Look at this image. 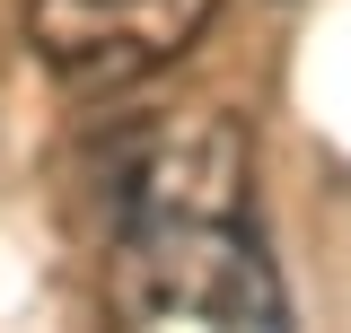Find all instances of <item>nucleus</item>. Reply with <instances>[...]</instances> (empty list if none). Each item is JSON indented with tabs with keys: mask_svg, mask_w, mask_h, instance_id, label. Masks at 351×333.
<instances>
[{
	"mask_svg": "<svg viewBox=\"0 0 351 333\" xmlns=\"http://www.w3.org/2000/svg\"><path fill=\"white\" fill-rule=\"evenodd\" d=\"M246 123L219 106H167L97 123L71 149V210L97 237H123L141 219H237L246 210Z\"/></svg>",
	"mask_w": 351,
	"mask_h": 333,
	"instance_id": "1",
	"label": "nucleus"
},
{
	"mask_svg": "<svg viewBox=\"0 0 351 333\" xmlns=\"http://www.w3.org/2000/svg\"><path fill=\"white\" fill-rule=\"evenodd\" d=\"M106 307L123 325H281V281L237 219H141L106 237Z\"/></svg>",
	"mask_w": 351,
	"mask_h": 333,
	"instance_id": "2",
	"label": "nucleus"
},
{
	"mask_svg": "<svg viewBox=\"0 0 351 333\" xmlns=\"http://www.w3.org/2000/svg\"><path fill=\"white\" fill-rule=\"evenodd\" d=\"M211 9L219 0H36L27 9V44L80 88L88 79L123 88L141 71L176 62L184 44L211 27Z\"/></svg>",
	"mask_w": 351,
	"mask_h": 333,
	"instance_id": "3",
	"label": "nucleus"
}]
</instances>
